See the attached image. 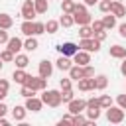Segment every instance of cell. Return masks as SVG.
Listing matches in <instances>:
<instances>
[{"instance_id":"cell-5","label":"cell","mask_w":126,"mask_h":126,"mask_svg":"<svg viewBox=\"0 0 126 126\" xmlns=\"http://www.w3.org/2000/svg\"><path fill=\"white\" fill-rule=\"evenodd\" d=\"M67 110L71 114H79V112L87 110V100H83V98H71L67 102Z\"/></svg>"},{"instance_id":"cell-45","label":"cell","mask_w":126,"mask_h":126,"mask_svg":"<svg viewBox=\"0 0 126 126\" xmlns=\"http://www.w3.org/2000/svg\"><path fill=\"white\" fill-rule=\"evenodd\" d=\"M87 108H100V104H98V98H89L87 100Z\"/></svg>"},{"instance_id":"cell-37","label":"cell","mask_w":126,"mask_h":126,"mask_svg":"<svg viewBox=\"0 0 126 126\" xmlns=\"http://www.w3.org/2000/svg\"><path fill=\"white\" fill-rule=\"evenodd\" d=\"M98 104H100V108H108V106L112 104L110 94H100V96H98Z\"/></svg>"},{"instance_id":"cell-40","label":"cell","mask_w":126,"mask_h":126,"mask_svg":"<svg viewBox=\"0 0 126 126\" xmlns=\"http://www.w3.org/2000/svg\"><path fill=\"white\" fill-rule=\"evenodd\" d=\"M91 28H93V32H100V30H104L102 20H93V22H91Z\"/></svg>"},{"instance_id":"cell-47","label":"cell","mask_w":126,"mask_h":126,"mask_svg":"<svg viewBox=\"0 0 126 126\" xmlns=\"http://www.w3.org/2000/svg\"><path fill=\"white\" fill-rule=\"evenodd\" d=\"M116 102H118V106H120V108H124V110H126V94H118V96H116Z\"/></svg>"},{"instance_id":"cell-16","label":"cell","mask_w":126,"mask_h":126,"mask_svg":"<svg viewBox=\"0 0 126 126\" xmlns=\"http://www.w3.org/2000/svg\"><path fill=\"white\" fill-rule=\"evenodd\" d=\"M14 63H16L18 69H26V67L30 65V57H28L26 53H16V55H14Z\"/></svg>"},{"instance_id":"cell-9","label":"cell","mask_w":126,"mask_h":126,"mask_svg":"<svg viewBox=\"0 0 126 126\" xmlns=\"http://www.w3.org/2000/svg\"><path fill=\"white\" fill-rule=\"evenodd\" d=\"M30 112H39L41 108H43V100L41 98H37V96H30V98H26V104H24Z\"/></svg>"},{"instance_id":"cell-52","label":"cell","mask_w":126,"mask_h":126,"mask_svg":"<svg viewBox=\"0 0 126 126\" xmlns=\"http://www.w3.org/2000/svg\"><path fill=\"white\" fill-rule=\"evenodd\" d=\"M8 124H10V122H8L4 116H0V126H8Z\"/></svg>"},{"instance_id":"cell-25","label":"cell","mask_w":126,"mask_h":126,"mask_svg":"<svg viewBox=\"0 0 126 126\" xmlns=\"http://www.w3.org/2000/svg\"><path fill=\"white\" fill-rule=\"evenodd\" d=\"M33 8L37 14H45L49 8V0H33Z\"/></svg>"},{"instance_id":"cell-18","label":"cell","mask_w":126,"mask_h":126,"mask_svg":"<svg viewBox=\"0 0 126 126\" xmlns=\"http://www.w3.org/2000/svg\"><path fill=\"white\" fill-rule=\"evenodd\" d=\"M67 73H69L71 81H79V79H83V65H71V69Z\"/></svg>"},{"instance_id":"cell-14","label":"cell","mask_w":126,"mask_h":126,"mask_svg":"<svg viewBox=\"0 0 126 126\" xmlns=\"http://www.w3.org/2000/svg\"><path fill=\"white\" fill-rule=\"evenodd\" d=\"M6 47L16 55V53H20V49H24V41H22L20 37H10V39L6 41Z\"/></svg>"},{"instance_id":"cell-38","label":"cell","mask_w":126,"mask_h":126,"mask_svg":"<svg viewBox=\"0 0 126 126\" xmlns=\"http://www.w3.org/2000/svg\"><path fill=\"white\" fill-rule=\"evenodd\" d=\"M110 6H112V0H98V10L108 14L110 12Z\"/></svg>"},{"instance_id":"cell-32","label":"cell","mask_w":126,"mask_h":126,"mask_svg":"<svg viewBox=\"0 0 126 126\" xmlns=\"http://www.w3.org/2000/svg\"><path fill=\"white\" fill-rule=\"evenodd\" d=\"M73 8H75V0H63V2H61V12L73 14Z\"/></svg>"},{"instance_id":"cell-30","label":"cell","mask_w":126,"mask_h":126,"mask_svg":"<svg viewBox=\"0 0 126 126\" xmlns=\"http://www.w3.org/2000/svg\"><path fill=\"white\" fill-rule=\"evenodd\" d=\"M100 110H102V108H87V118H89L91 122H96V120L100 118Z\"/></svg>"},{"instance_id":"cell-48","label":"cell","mask_w":126,"mask_h":126,"mask_svg":"<svg viewBox=\"0 0 126 126\" xmlns=\"http://www.w3.org/2000/svg\"><path fill=\"white\" fill-rule=\"evenodd\" d=\"M118 33H120V37H126V22L118 26Z\"/></svg>"},{"instance_id":"cell-27","label":"cell","mask_w":126,"mask_h":126,"mask_svg":"<svg viewBox=\"0 0 126 126\" xmlns=\"http://www.w3.org/2000/svg\"><path fill=\"white\" fill-rule=\"evenodd\" d=\"M102 26H104V30H112V28L116 26V16H112V14L108 12V16L102 18Z\"/></svg>"},{"instance_id":"cell-2","label":"cell","mask_w":126,"mask_h":126,"mask_svg":"<svg viewBox=\"0 0 126 126\" xmlns=\"http://www.w3.org/2000/svg\"><path fill=\"white\" fill-rule=\"evenodd\" d=\"M106 110V120L110 122V124H120V122H124V108H120V106H108V108H104Z\"/></svg>"},{"instance_id":"cell-28","label":"cell","mask_w":126,"mask_h":126,"mask_svg":"<svg viewBox=\"0 0 126 126\" xmlns=\"http://www.w3.org/2000/svg\"><path fill=\"white\" fill-rule=\"evenodd\" d=\"M57 30H59V20H47L45 33H57Z\"/></svg>"},{"instance_id":"cell-20","label":"cell","mask_w":126,"mask_h":126,"mask_svg":"<svg viewBox=\"0 0 126 126\" xmlns=\"http://www.w3.org/2000/svg\"><path fill=\"white\" fill-rule=\"evenodd\" d=\"M108 53H110V57H114V59H124V57H126V47H122V45H112Z\"/></svg>"},{"instance_id":"cell-39","label":"cell","mask_w":126,"mask_h":126,"mask_svg":"<svg viewBox=\"0 0 126 126\" xmlns=\"http://www.w3.org/2000/svg\"><path fill=\"white\" fill-rule=\"evenodd\" d=\"M33 33H35V35L45 33V24H43V22H33Z\"/></svg>"},{"instance_id":"cell-31","label":"cell","mask_w":126,"mask_h":126,"mask_svg":"<svg viewBox=\"0 0 126 126\" xmlns=\"http://www.w3.org/2000/svg\"><path fill=\"white\" fill-rule=\"evenodd\" d=\"M89 124V118L83 116L81 112L79 114H73V126H87Z\"/></svg>"},{"instance_id":"cell-51","label":"cell","mask_w":126,"mask_h":126,"mask_svg":"<svg viewBox=\"0 0 126 126\" xmlns=\"http://www.w3.org/2000/svg\"><path fill=\"white\" fill-rule=\"evenodd\" d=\"M83 4H87V6H94V4H98V0H83Z\"/></svg>"},{"instance_id":"cell-42","label":"cell","mask_w":126,"mask_h":126,"mask_svg":"<svg viewBox=\"0 0 126 126\" xmlns=\"http://www.w3.org/2000/svg\"><path fill=\"white\" fill-rule=\"evenodd\" d=\"M71 87H73V81H71V79H61V81H59V89H61V91L71 89Z\"/></svg>"},{"instance_id":"cell-24","label":"cell","mask_w":126,"mask_h":126,"mask_svg":"<svg viewBox=\"0 0 126 126\" xmlns=\"http://www.w3.org/2000/svg\"><path fill=\"white\" fill-rule=\"evenodd\" d=\"M12 26H14V18H12L10 14H4V12H2V14H0V28H2V30H10Z\"/></svg>"},{"instance_id":"cell-15","label":"cell","mask_w":126,"mask_h":126,"mask_svg":"<svg viewBox=\"0 0 126 126\" xmlns=\"http://www.w3.org/2000/svg\"><path fill=\"white\" fill-rule=\"evenodd\" d=\"M26 114H28V108H26V106H20V104H16V106L12 108V118H14L16 122H24Z\"/></svg>"},{"instance_id":"cell-21","label":"cell","mask_w":126,"mask_h":126,"mask_svg":"<svg viewBox=\"0 0 126 126\" xmlns=\"http://www.w3.org/2000/svg\"><path fill=\"white\" fill-rule=\"evenodd\" d=\"M20 32L28 37V35H35L33 33V20H24V24L20 26Z\"/></svg>"},{"instance_id":"cell-34","label":"cell","mask_w":126,"mask_h":126,"mask_svg":"<svg viewBox=\"0 0 126 126\" xmlns=\"http://www.w3.org/2000/svg\"><path fill=\"white\" fill-rule=\"evenodd\" d=\"M35 93H37V91H33V89H32V87H28V85H22V89H20V94H22L24 98L35 96Z\"/></svg>"},{"instance_id":"cell-1","label":"cell","mask_w":126,"mask_h":126,"mask_svg":"<svg viewBox=\"0 0 126 126\" xmlns=\"http://www.w3.org/2000/svg\"><path fill=\"white\" fill-rule=\"evenodd\" d=\"M43 100V104L51 106V108H57L61 104V91H55V89H43V94L39 96Z\"/></svg>"},{"instance_id":"cell-10","label":"cell","mask_w":126,"mask_h":126,"mask_svg":"<svg viewBox=\"0 0 126 126\" xmlns=\"http://www.w3.org/2000/svg\"><path fill=\"white\" fill-rule=\"evenodd\" d=\"M73 59H75V65H89L91 63V53L85 51V49H77Z\"/></svg>"},{"instance_id":"cell-17","label":"cell","mask_w":126,"mask_h":126,"mask_svg":"<svg viewBox=\"0 0 126 126\" xmlns=\"http://www.w3.org/2000/svg\"><path fill=\"white\" fill-rule=\"evenodd\" d=\"M55 65H57V69H59V71H69L73 63H71V59H69L67 55H59V59L55 61Z\"/></svg>"},{"instance_id":"cell-33","label":"cell","mask_w":126,"mask_h":126,"mask_svg":"<svg viewBox=\"0 0 126 126\" xmlns=\"http://www.w3.org/2000/svg\"><path fill=\"white\" fill-rule=\"evenodd\" d=\"M8 89H10V83L6 79H0V100H4L8 96Z\"/></svg>"},{"instance_id":"cell-8","label":"cell","mask_w":126,"mask_h":126,"mask_svg":"<svg viewBox=\"0 0 126 126\" xmlns=\"http://www.w3.org/2000/svg\"><path fill=\"white\" fill-rule=\"evenodd\" d=\"M37 73H39V77L49 79V77H51V73H53V65H51V61L41 59V61H39V65H37Z\"/></svg>"},{"instance_id":"cell-26","label":"cell","mask_w":126,"mask_h":126,"mask_svg":"<svg viewBox=\"0 0 126 126\" xmlns=\"http://www.w3.org/2000/svg\"><path fill=\"white\" fill-rule=\"evenodd\" d=\"M73 24H75L73 14H65V12H63V16L59 18V26H63V28H71Z\"/></svg>"},{"instance_id":"cell-11","label":"cell","mask_w":126,"mask_h":126,"mask_svg":"<svg viewBox=\"0 0 126 126\" xmlns=\"http://www.w3.org/2000/svg\"><path fill=\"white\" fill-rule=\"evenodd\" d=\"M77 89L83 91V93L94 91V79H93V77H83V79H79V81H77Z\"/></svg>"},{"instance_id":"cell-36","label":"cell","mask_w":126,"mask_h":126,"mask_svg":"<svg viewBox=\"0 0 126 126\" xmlns=\"http://www.w3.org/2000/svg\"><path fill=\"white\" fill-rule=\"evenodd\" d=\"M71 98H75V93H73V89H65V91H61V102H69Z\"/></svg>"},{"instance_id":"cell-35","label":"cell","mask_w":126,"mask_h":126,"mask_svg":"<svg viewBox=\"0 0 126 126\" xmlns=\"http://www.w3.org/2000/svg\"><path fill=\"white\" fill-rule=\"evenodd\" d=\"M0 59H2L4 63H12V61H14V53H12V51L6 47V49H2V53H0Z\"/></svg>"},{"instance_id":"cell-4","label":"cell","mask_w":126,"mask_h":126,"mask_svg":"<svg viewBox=\"0 0 126 126\" xmlns=\"http://www.w3.org/2000/svg\"><path fill=\"white\" fill-rule=\"evenodd\" d=\"M24 85H28V87H32L33 91H43V89H47V79H43V77H32V75H28V79H26V83Z\"/></svg>"},{"instance_id":"cell-13","label":"cell","mask_w":126,"mask_h":126,"mask_svg":"<svg viewBox=\"0 0 126 126\" xmlns=\"http://www.w3.org/2000/svg\"><path fill=\"white\" fill-rule=\"evenodd\" d=\"M110 14L116 16V18H124L126 16V6L118 0H112V6H110Z\"/></svg>"},{"instance_id":"cell-23","label":"cell","mask_w":126,"mask_h":126,"mask_svg":"<svg viewBox=\"0 0 126 126\" xmlns=\"http://www.w3.org/2000/svg\"><path fill=\"white\" fill-rule=\"evenodd\" d=\"M93 79H94V89L96 91H104L106 89V85H108V77L106 75H96Z\"/></svg>"},{"instance_id":"cell-46","label":"cell","mask_w":126,"mask_h":126,"mask_svg":"<svg viewBox=\"0 0 126 126\" xmlns=\"http://www.w3.org/2000/svg\"><path fill=\"white\" fill-rule=\"evenodd\" d=\"M8 39H10V35H8V30H2V28H0V45H2V43H6Z\"/></svg>"},{"instance_id":"cell-41","label":"cell","mask_w":126,"mask_h":126,"mask_svg":"<svg viewBox=\"0 0 126 126\" xmlns=\"http://www.w3.org/2000/svg\"><path fill=\"white\" fill-rule=\"evenodd\" d=\"M83 77H94V69L91 67V63L83 65Z\"/></svg>"},{"instance_id":"cell-53","label":"cell","mask_w":126,"mask_h":126,"mask_svg":"<svg viewBox=\"0 0 126 126\" xmlns=\"http://www.w3.org/2000/svg\"><path fill=\"white\" fill-rule=\"evenodd\" d=\"M2 67H4V61H2V59H0V71H2Z\"/></svg>"},{"instance_id":"cell-7","label":"cell","mask_w":126,"mask_h":126,"mask_svg":"<svg viewBox=\"0 0 126 126\" xmlns=\"http://www.w3.org/2000/svg\"><path fill=\"white\" fill-rule=\"evenodd\" d=\"M35 16H37V12L33 8V0H24V4H22V18L24 20H33Z\"/></svg>"},{"instance_id":"cell-44","label":"cell","mask_w":126,"mask_h":126,"mask_svg":"<svg viewBox=\"0 0 126 126\" xmlns=\"http://www.w3.org/2000/svg\"><path fill=\"white\" fill-rule=\"evenodd\" d=\"M67 122H69V124H73V114H71V112L63 114V118L59 120V126H63V124H67Z\"/></svg>"},{"instance_id":"cell-19","label":"cell","mask_w":126,"mask_h":126,"mask_svg":"<svg viewBox=\"0 0 126 126\" xmlns=\"http://www.w3.org/2000/svg\"><path fill=\"white\" fill-rule=\"evenodd\" d=\"M37 47H39L37 37H35V35H28V39L24 41V49H26V51H35Z\"/></svg>"},{"instance_id":"cell-43","label":"cell","mask_w":126,"mask_h":126,"mask_svg":"<svg viewBox=\"0 0 126 126\" xmlns=\"http://www.w3.org/2000/svg\"><path fill=\"white\" fill-rule=\"evenodd\" d=\"M93 37H94V39H98V41L102 43V41L106 39V30H100V32H94V33H93Z\"/></svg>"},{"instance_id":"cell-6","label":"cell","mask_w":126,"mask_h":126,"mask_svg":"<svg viewBox=\"0 0 126 126\" xmlns=\"http://www.w3.org/2000/svg\"><path fill=\"white\" fill-rule=\"evenodd\" d=\"M77 49H79V45L73 43V41H65V43H59V45H57V51H59L61 55H67V57H73V55L77 53Z\"/></svg>"},{"instance_id":"cell-3","label":"cell","mask_w":126,"mask_h":126,"mask_svg":"<svg viewBox=\"0 0 126 126\" xmlns=\"http://www.w3.org/2000/svg\"><path fill=\"white\" fill-rule=\"evenodd\" d=\"M79 49H85V51H89V53H93V51L96 53V51H100V41L94 39V37H81Z\"/></svg>"},{"instance_id":"cell-12","label":"cell","mask_w":126,"mask_h":126,"mask_svg":"<svg viewBox=\"0 0 126 126\" xmlns=\"http://www.w3.org/2000/svg\"><path fill=\"white\" fill-rule=\"evenodd\" d=\"M73 20H75V24H79V26H85V24H91L93 22V16L85 10V12H73Z\"/></svg>"},{"instance_id":"cell-50","label":"cell","mask_w":126,"mask_h":126,"mask_svg":"<svg viewBox=\"0 0 126 126\" xmlns=\"http://www.w3.org/2000/svg\"><path fill=\"white\" fill-rule=\"evenodd\" d=\"M120 73L126 77V57H124V59H122V63H120Z\"/></svg>"},{"instance_id":"cell-22","label":"cell","mask_w":126,"mask_h":126,"mask_svg":"<svg viewBox=\"0 0 126 126\" xmlns=\"http://www.w3.org/2000/svg\"><path fill=\"white\" fill-rule=\"evenodd\" d=\"M12 79H14L18 85H24V83H26V79H28V73H26V69H18V67H16V71L12 73Z\"/></svg>"},{"instance_id":"cell-29","label":"cell","mask_w":126,"mask_h":126,"mask_svg":"<svg viewBox=\"0 0 126 126\" xmlns=\"http://www.w3.org/2000/svg\"><path fill=\"white\" fill-rule=\"evenodd\" d=\"M93 28H91V24H85V26H79V35L81 37H93Z\"/></svg>"},{"instance_id":"cell-49","label":"cell","mask_w":126,"mask_h":126,"mask_svg":"<svg viewBox=\"0 0 126 126\" xmlns=\"http://www.w3.org/2000/svg\"><path fill=\"white\" fill-rule=\"evenodd\" d=\"M6 112H8V106L4 104V100H0V116H6Z\"/></svg>"}]
</instances>
